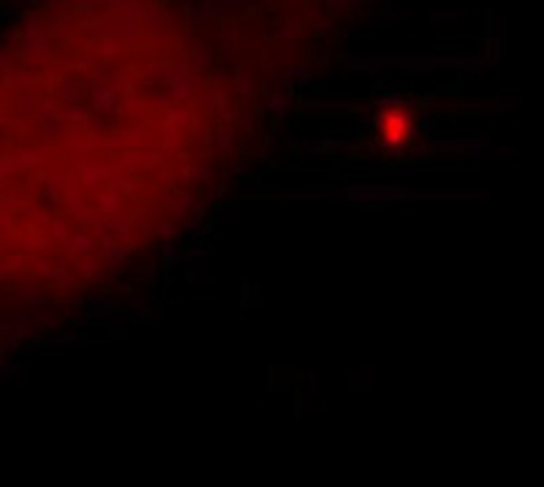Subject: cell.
Instances as JSON below:
<instances>
[{
    "label": "cell",
    "mask_w": 544,
    "mask_h": 487,
    "mask_svg": "<svg viewBox=\"0 0 544 487\" xmlns=\"http://www.w3.org/2000/svg\"><path fill=\"white\" fill-rule=\"evenodd\" d=\"M379 134L390 147H401L411 136V114L406 109H387L379 120Z\"/></svg>",
    "instance_id": "1"
}]
</instances>
